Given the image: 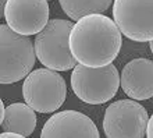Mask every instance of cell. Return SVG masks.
<instances>
[{
    "mask_svg": "<svg viewBox=\"0 0 153 138\" xmlns=\"http://www.w3.org/2000/svg\"><path fill=\"white\" fill-rule=\"evenodd\" d=\"M116 21L103 14H89L76 21L70 35V48L79 64L102 67L113 63L123 38Z\"/></svg>",
    "mask_w": 153,
    "mask_h": 138,
    "instance_id": "cell-1",
    "label": "cell"
},
{
    "mask_svg": "<svg viewBox=\"0 0 153 138\" xmlns=\"http://www.w3.org/2000/svg\"><path fill=\"white\" fill-rule=\"evenodd\" d=\"M73 22L68 20L53 18L46 24L33 41L36 57L45 67L57 71H68L78 61L70 48V35Z\"/></svg>",
    "mask_w": 153,
    "mask_h": 138,
    "instance_id": "cell-2",
    "label": "cell"
},
{
    "mask_svg": "<svg viewBox=\"0 0 153 138\" xmlns=\"http://www.w3.org/2000/svg\"><path fill=\"white\" fill-rule=\"evenodd\" d=\"M35 45L27 35L0 25V82L14 84L25 78L35 64Z\"/></svg>",
    "mask_w": 153,
    "mask_h": 138,
    "instance_id": "cell-3",
    "label": "cell"
},
{
    "mask_svg": "<svg viewBox=\"0 0 153 138\" xmlns=\"http://www.w3.org/2000/svg\"><path fill=\"white\" fill-rule=\"evenodd\" d=\"M120 74L114 64L89 67L76 64L71 74L73 92L89 105H102L116 96L120 87Z\"/></svg>",
    "mask_w": 153,
    "mask_h": 138,
    "instance_id": "cell-4",
    "label": "cell"
},
{
    "mask_svg": "<svg viewBox=\"0 0 153 138\" xmlns=\"http://www.w3.org/2000/svg\"><path fill=\"white\" fill-rule=\"evenodd\" d=\"M24 101L39 113L56 112L64 103L67 85L57 70L38 69L25 77L22 84Z\"/></svg>",
    "mask_w": 153,
    "mask_h": 138,
    "instance_id": "cell-5",
    "label": "cell"
},
{
    "mask_svg": "<svg viewBox=\"0 0 153 138\" xmlns=\"http://www.w3.org/2000/svg\"><path fill=\"white\" fill-rule=\"evenodd\" d=\"M149 116L135 101L121 99L107 106L103 117V130L109 138L146 137Z\"/></svg>",
    "mask_w": 153,
    "mask_h": 138,
    "instance_id": "cell-6",
    "label": "cell"
},
{
    "mask_svg": "<svg viewBox=\"0 0 153 138\" xmlns=\"http://www.w3.org/2000/svg\"><path fill=\"white\" fill-rule=\"evenodd\" d=\"M113 18L128 39L153 41V0H114Z\"/></svg>",
    "mask_w": 153,
    "mask_h": 138,
    "instance_id": "cell-7",
    "label": "cell"
},
{
    "mask_svg": "<svg viewBox=\"0 0 153 138\" xmlns=\"http://www.w3.org/2000/svg\"><path fill=\"white\" fill-rule=\"evenodd\" d=\"M49 0H8L4 18L13 31L21 35H36L49 22Z\"/></svg>",
    "mask_w": 153,
    "mask_h": 138,
    "instance_id": "cell-8",
    "label": "cell"
},
{
    "mask_svg": "<svg viewBox=\"0 0 153 138\" xmlns=\"http://www.w3.org/2000/svg\"><path fill=\"white\" fill-rule=\"evenodd\" d=\"M40 135L43 138H99V130L84 113L63 110L46 120Z\"/></svg>",
    "mask_w": 153,
    "mask_h": 138,
    "instance_id": "cell-9",
    "label": "cell"
},
{
    "mask_svg": "<svg viewBox=\"0 0 153 138\" xmlns=\"http://www.w3.org/2000/svg\"><path fill=\"white\" fill-rule=\"evenodd\" d=\"M120 84L131 99H150L153 96V61L145 57L128 61L120 74Z\"/></svg>",
    "mask_w": 153,
    "mask_h": 138,
    "instance_id": "cell-10",
    "label": "cell"
},
{
    "mask_svg": "<svg viewBox=\"0 0 153 138\" xmlns=\"http://www.w3.org/2000/svg\"><path fill=\"white\" fill-rule=\"evenodd\" d=\"M36 127L35 110L25 103H11L6 107V116L1 120V130L14 131L22 137H29Z\"/></svg>",
    "mask_w": 153,
    "mask_h": 138,
    "instance_id": "cell-11",
    "label": "cell"
},
{
    "mask_svg": "<svg viewBox=\"0 0 153 138\" xmlns=\"http://www.w3.org/2000/svg\"><path fill=\"white\" fill-rule=\"evenodd\" d=\"M63 11L73 21L89 14H102L111 6L113 0H59Z\"/></svg>",
    "mask_w": 153,
    "mask_h": 138,
    "instance_id": "cell-12",
    "label": "cell"
},
{
    "mask_svg": "<svg viewBox=\"0 0 153 138\" xmlns=\"http://www.w3.org/2000/svg\"><path fill=\"white\" fill-rule=\"evenodd\" d=\"M146 137L153 138V114L150 116L149 123H148V130H146Z\"/></svg>",
    "mask_w": 153,
    "mask_h": 138,
    "instance_id": "cell-13",
    "label": "cell"
},
{
    "mask_svg": "<svg viewBox=\"0 0 153 138\" xmlns=\"http://www.w3.org/2000/svg\"><path fill=\"white\" fill-rule=\"evenodd\" d=\"M8 0H0V17L4 18V7H6V3Z\"/></svg>",
    "mask_w": 153,
    "mask_h": 138,
    "instance_id": "cell-14",
    "label": "cell"
},
{
    "mask_svg": "<svg viewBox=\"0 0 153 138\" xmlns=\"http://www.w3.org/2000/svg\"><path fill=\"white\" fill-rule=\"evenodd\" d=\"M0 113H1V116H0V122L4 119V116H6V107H4L3 102H0Z\"/></svg>",
    "mask_w": 153,
    "mask_h": 138,
    "instance_id": "cell-15",
    "label": "cell"
},
{
    "mask_svg": "<svg viewBox=\"0 0 153 138\" xmlns=\"http://www.w3.org/2000/svg\"><path fill=\"white\" fill-rule=\"evenodd\" d=\"M149 46H150V52L153 53V41H150V42H149Z\"/></svg>",
    "mask_w": 153,
    "mask_h": 138,
    "instance_id": "cell-16",
    "label": "cell"
}]
</instances>
